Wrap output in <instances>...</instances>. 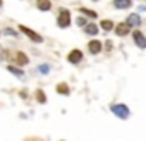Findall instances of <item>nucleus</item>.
Here are the masks:
<instances>
[{"label": "nucleus", "instance_id": "obj_13", "mask_svg": "<svg viewBox=\"0 0 146 141\" xmlns=\"http://www.w3.org/2000/svg\"><path fill=\"white\" fill-rule=\"evenodd\" d=\"M112 28H113V23H112V21H102V29L110 31Z\"/></svg>", "mask_w": 146, "mask_h": 141}, {"label": "nucleus", "instance_id": "obj_21", "mask_svg": "<svg viewBox=\"0 0 146 141\" xmlns=\"http://www.w3.org/2000/svg\"><path fill=\"white\" fill-rule=\"evenodd\" d=\"M0 5H2V0H0Z\"/></svg>", "mask_w": 146, "mask_h": 141}, {"label": "nucleus", "instance_id": "obj_8", "mask_svg": "<svg viewBox=\"0 0 146 141\" xmlns=\"http://www.w3.org/2000/svg\"><path fill=\"white\" fill-rule=\"evenodd\" d=\"M88 48H90L91 53H100V52H102V43L95 40V41H91V43L88 45Z\"/></svg>", "mask_w": 146, "mask_h": 141}, {"label": "nucleus", "instance_id": "obj_9", "mask_svg": "<svg viewBox=\"0 0 146 141\" xmlns=\"http://www.w3.org/2000/svg\"><path fill=\"white\" fill-rule=\"evenodd\" d=\"M113 4H115V7L117 9H127V7H131V0H113Z\"/></svg>", "mask_w": 146, "mask_h": 141}, {"label": "nucleus", "instance_id": "obj_11", "mask_svg": "<svg viewBox=\"0 0 146 141\" xmlns=\"http://www.w3.org/2000/svg\"><path fill=\"white\" fill-rule=\"evenodd\" d=\"M84 31H86L88 35H96V33H98V28H96L95 24H86V26H84Z\"/></svg>", "mask_w": 146, "mask_h": 141}, {"label": "nucleus", "instance_id": "obj_20", "mask_svg": "<svg viewBox=\"0 0 146 141\" xmlns=\"http://www.w3.org/2000/svg\"><path fill=\"white\" fill-rule=\"evenodd\" d=\"M5 33H7V35H12V36H16V35H17V33H16V31H12L11 28H7V29H5Z\"/></svg>", "mask_w": 146, "mask_h": 141}, {"label": "nucleus", "instance_id": "obj_12", "mask_svg": "<svg viewBox=\"0 0 146 141\" xmlns=\"http://www.w3.org/2000/svg\"><path fill=\"white\" fill-rule=\"evenodd\" d=\"M29 62V59L24 55V53H17V64H21V65H26Z\"/></svg>", "mask_w": 146, "mask_h": 141}, {"label": "nucleus", "instance_id": "obj_18", "mask_svg": "<svg viewBox=\"0 0 146 141\" xmlns=\"http://www.w3.org/2000/svg\"><path fill=\"white\" fill-rule=\"evenodd\" d=\"M40 70H41L43 74H46L48 70H50V67H48V65H40Z\"/></svg>", "mask_w": 146, "mask_h": 141}, {"label": "nucleus", "instance_id": "obj_6", "mask_svg": "<svg viewBox=\"0 0 146 141\" xmlns=\"http://www.w3.org/2000/svg\"><path fill=\"white\" fill-rule=\"evenodd\" d=\"M81 59H83V53L79 50H72L69 53V62L70 64H78V62H81Z\"/></svg>", "mask_w": 146, "mask_h": 141}, {"label": "nucleus", "instance_id": "obj_5", "mask_svg": "<svg viewBox=\"0 0 146 141\" xmlns=\"http://www.w3.org/2000/svg\"><path fill=\"white\" fill-rule=\"evenodd\" d=\"M129 31H131V26H129L127 23H122V24H117V26H115V33H117L119 36H125Z\"/></svg>", "mask_w": 146, "mask_h": 141}, {"label": "nucleus", "instance_id": "obj_15", "mask_svg": "<svg viewBox=\"0 0 146 141\" xmlns=\"http://www.w3.org/2000/svg\"><path fill=\"white\" fill-rule=\"evenodd\" d=\"M9 70H11L14 76H17V78H19V76H23V70H21V69H17V67H14V65H9Z\"/></svg>", "mask_w": 146, "mask_h": 141}, {"label": "nucleus", "instance_id": "obj_7", "mask_svg": "<svg viewBox=\"0 0 146 141\" xmlns=\"http://www.w3.org/2000/svg\"><path fill=\"white\" fill-rule=\"evenodd\" d=\"M125 23H127L129 26H139V24H141V17H139L137 14H131Z\"/></svg>", "mask_w": 146, "mask_h": 141}, {"label": "nucleus", "instance_id": "obj_16", "mask_svg": "<svg viewBox=\"0 0 146 141\" xmlns=\"http://www.w3.org/2000/svg\"><path fill=\"white\" fill-rule=\"evenodd\" d=\"M81 12H83V14H86V16H90L91 19H95V17H96V12H93V11H90V9H84V7H83V9H81Z\"/></svg>", "mask_w": 146, "mask_h": 141}, {"label": "nucleus", "instance_id": "obj_10", "mask_svg": "<svg viewBox=\"0 0 146 141\" xmlns=\"http://www.w3.org/2000/svg\"><path fill=\"white\" fill-rule=\"evenodd\" d=\"M36 5H38L40 11H50V9H52V4L48 2V0H38Z\"/></svg>", "mask_w": 146, "mask_h": 141}, {"label": "nucleus", "instance_id": "obj_1", "mask_svg": "<svg viewBox=\"0 0 146 141\" xmlns=\"http://www.w3.org/2000/svg\"><path fill=\"white\" fill-rule=\"evenodd\" d=\"M112 112L117 117H120V119H127L129 117V108L125 105H120V103H113L112 105Z\"/></svg>", "mask_w": 146, "mask_h": 141}, {"label": "nucleus", "instance_id": "obj_3", "mask_svg": "<svg viewBox=\"0 0 146 141\" xmlns=\"http://www.w3.org/2000/svg\"><path fill=\"white\" fill-rule=\"evenodd\" d=\"M19 31H23L26 36H29V38H31L33 41H36V43H41V41H43V38H41L40 35H36L33 29H29V28H26V26H19Z\"/></svg>", "mask_w": 146, "mask_h": 141}, {"label": "nucleus", "instance_id": "obj_17", "mask_svg": "<svg viewBox=\"0 0 146 141\" xmlns=\"http://www.w3.org/2000/svg\"><path fill=\"white\" fill-rule=\"evenodd\" d=\"M36 96H38V102H40V103H45V102H46V98H45V93H43L41 90H38V91H36Z\"/></svg>", "mask_w": 146, "mask_h": 141}, {"label": "nucleus", "instance_id": "obj_14", "mask_svg": "<svg viewBox=\"0 0 146 141\" xmlns=\"http://www.w3.org/2000/svg\"><path fill=\"white\" fill-rule=\"evenodd\" d=\"M57 93L69 95V88H67V84H58V86H57Z\"/></svg>", "mask_w": 146, "mask_h": 141}, {"label": "nucleus", "instance_id": "obj_4", "mask_svg": "<svg viewBox=\"0 0 146 141\" xmlns=\"http://www.w3.org/2000/svg\"><path fill=\"white\" fill-rule=\"evenodd\" d=\"M134 41L139 48H146V38L141 31H134Z\"/></svg>", "mask_w": 146, "mask_h": 141}, {"label": "nucleus", "instance_id": "obj_19", "mask_svg": "<svg viewBox=\"0 0 146 141\" xmlns=\"http://www.w3.org/2000/svg\"><path fill=\"white\" fill-rule=\"evenodd\" d=\"M78 24H79V26H84V24H86V19H84V17H78Z\"/></svg>", "mask_w": 146, "mask_h": 141}, {"label": "nucleus", "instance_id": "obj_2", "mask_svg": "<svg viewBox=\"0 0 146 141\" xmlns=\"http://www.w3.org/2000/svg\"><path fill=\"white\" fill-rule=\"evenodd\" d=\"M57 23H58V26H60V28H67V26L70 24V14H69V11H67V9H62V11H60Z\"/></svg>", "mask_w": 146, "mask_h": 141}]
</instances>
